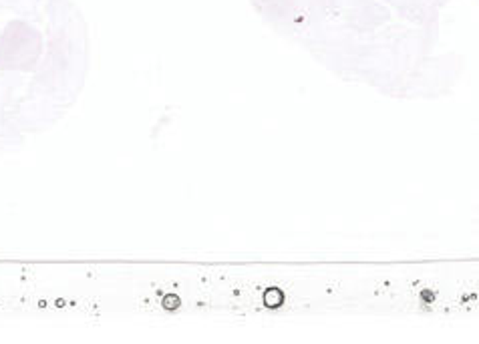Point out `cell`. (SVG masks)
Returning a JSON list of instances; mask_svg holds the SVG:
<instances>
[{
    "mask_svg": "<svg viewBox=\"0 0 479 344\" xmlns=\"http://www.w3.org/2000/svg\"><path fill=\"white\" fill-rule=\"evenodd\" d=\"M282 302H284V294H282V290H278V288H268V290L264 292V304H266L268 308H278V306H282Z\"/></svg>",
    "mask_w": 479,
    "mask_h": 344,
    "instance_id": "6da1fadb",
    "label": "cell"
},
{
    "mask_svg": "<svg viewBox=\"0 0 479 344\" xmlns=\"http://www.w3.org/2000/svg\"><path fill=\"white\" fill-rule=\"evenodd\" d=\"M163 308H167V310H175L178 306H180V298L178 296H173V294H167L165 298H163Z\"/></svg>",
    "mask_w": 479,
    "mask_h": 344,
    "instance_id": "7a4b0ae2",
    "label": "cell"
},
{
    "mask_svg": "<svg viewBox=\"0 0 479 344\" xmlns=\"http://www.w3.org/2000/svg\"><path fill=\"white\" fill-rule=\"evenodd\" d=\"M423 298H425V300H431V298H433V296H431V294H429V292H423Z\"/></svg>",
    "mask_w": 479,
    "mask_h": 344,
    "instance_id": "3957f363",
    "label": "cell"
}]
</instances>
